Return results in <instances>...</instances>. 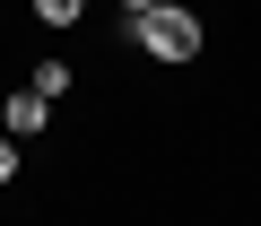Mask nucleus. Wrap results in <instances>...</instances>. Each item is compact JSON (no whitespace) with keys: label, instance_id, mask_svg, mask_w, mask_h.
Here are the masks:
<instances>
[{"label":"nucleus","instance_id":"1","mask_svg":"<svg viewBox=\"0 0 261 226\" xmlns=\"http://www.w3.org/2000/svg\"><path fill=\"white\" fill-rule=\"evenodd\" d=\"M130 44H140L148 61H192L200 52V18L183 9V0H157V9L130 18Z\"/></svg>","mask_w":261,"mask_h":226},{"label":"nucleus","instance_id":"2","mask_svg":"<svg viewBox=\"0 0 261 226\" xmlns=\"http://www.w3.org/2000/svg\"><path fill=\"white\" fill-rule=\"evenodd\" d=\"M44 122H53V104H44V96H35V87H18V96H9V104H0V131H9V139H35V131H44Z\"/></svg>","mask_w":261,"mask_h":226},{"label":"nucleus","instance_id":"3","mask_svg":"<svg viewBox=\"0 0 261 226\" xmlns=\"http://www.w3.org/2000/svg\"><path fill=\"white\" fill-rule=\"evenodd\" d=\"M27 87H35V96H44V104H61V96H70V61H61V52H44V61H35V78H27Z\"/></svg>","mask_w":261,"mask_h":226},{"label":"nucleus","instance_id":"4","mask_svg":"<svg viewBox=\"0 0 261 226\" xmlns=\"http://www.w3.org/2000/svg\"><path fill=\"white\" fill-rule=\"evenodd\" d=\"M27 9H35L44 26H79V9H87V0H27Z\"/></svg>","mask_w":261,"mask_h":226},{"label":"nucleus","instance_id":"5","mask_svg":"<svg viewBox=\"0 0 261 226\" xmlns=\"http://www.w3.org/2000/svg\"><path fill=\"white\" fill-rule=\"evenodd\" d=\"M0 183H18V139L0 131Z\"/></svg>","mask_w":261,"mask_h":226},{"label":"nucleus","instance_id":"6","mask_svg":"<svg viewBox=\"0 0 261 226\" xmlns=\"http://www.w3.org/2000/svg\"><path fill=\"white\" fill-rule=\"evenodd\" d=\"M122 9H130V18H140V9H157V0H122Z\"/></svg>","mask_w":261,"mask_h":226}]
</instances>
